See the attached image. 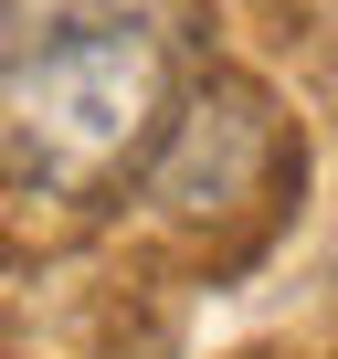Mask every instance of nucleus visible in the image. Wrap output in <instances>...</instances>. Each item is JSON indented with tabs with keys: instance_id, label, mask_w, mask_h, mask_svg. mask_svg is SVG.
I'll list each match as a JSON object with an SVG mask.
<instances>
[{
	"instance_id": "obj_1",
	"label": "nucleus",
	"mask_w": 338,
	"mask_h": 359,
	"mask_svg": "<svg viewBox=\"0 0 338 359\" xmlns=\"http://www.w3.org/2000/svg\"><path fill=\"white\" fill-rule=\"evenodd\" d=\"M169 127V53L137 22H74L0 64V180L85 201Z\"/></svg>"
}]
</instances>
